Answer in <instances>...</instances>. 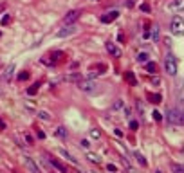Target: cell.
Wrapping results in <instances>:
<instances>
[{
  "label": "cell",
  "instance_id": "44dd1931",
  "mask_svg": "<svg viewBox=\"0 0 184 173\" xmlns=\"http://www.w3.org/2000/svg\"><path fill=\"white\" fill-rule=\"evenodd\" d=\"M38 86H40V85H38V83H34V85L31 86V89L27 90V94H31V96H33V94H36V90H38Z\"/></svg>",
  "mask_w": 184,
  "mask_h": 173
},
{
  "label": "cell",
  "instance_id": "5bb4252c",
  "mask_svg": "<svg viewBox=\"0 0 184 173\" xmlns=\"http://www.w3.org/2000/svg\"><path fill=\"white\" fill-rule=\"evenodd\" d=\"M87 159H88L90 162H94V164H99V161H101L96 153H92V151H88V153H87Z\"/></svg>",
  "mask_w": 184,
  "mask_h": 173
},
{
  "label": "cell",
  "instance_id": "d6986e66",
  "mask_svg": "<svg viewBox=\"0 0 184 173\" xmlns=\"http://www.w3.org/2000/svg\"><path fill=\"white\" fill-rule=\"evenodd\" d=\"M148 99H152V103H159V101H161V96H155V94H148Z\"/></svg>",
  "mask_w": 184,
  "mask_h": 173
},
{
  "label": "cell",
  "instance_id": "9c48e42d",
  "mask_svg": "<svg viewBox=\"0 0 184 173\" xmlns=\"http://www.w3.org/2000/svg\"><path fill=\"white\" fill-rule=\"evenodd\" d=\"M107 51H108L112 56H116V58H119V56H121V49H119V47H116L114 43H107Z\"/></svg>",
  "mask_w": 184,
  "mask_h": 173
},
{
  "label": "cell",
  "instance_id": "7c38bea8",
  "mask_svg": "<svg viewBox=\"0 0 184 173\" xmlns=\"http://www.w3.org/2000/svg\"><path fill=\"white\" fill-rule=\"evenodd\" d=\"M49 162H51V164H53V166H54L56 169H60L61 173H65V171H67V168H65V166H63V164H61L60 161H56V159H49Z\"/></svg>",
  "mask_w": 184,
  "mask_h": 173
},
{
  "label": "cell",
  "instance_id": "6da1fadb",
  "mask_svg": "<svg viewBox=\"0 0 184 173\" xmlns=\"http://www.w3.org/2000/svg\"><path fill=\"white\" fill-rule=\"evenodd\" d=\"M80 85V89L83 90V92H98L99 90V86H98V83L94 81V79H85V81H80L78 83Z\"/></svg>",
  "mask_w": 184,
  "mask_h": 173
},
{
  "label": "cell",
  "instance_id": "ffe728a7",
  "mask_svg": "<svg viewBox=\"0 0 184 173\" xmlns=\"http://www.w3.org/2000/svg\"><path fill=\"white\" fill-rule=\"evenodd\" d=\"M90 135L94 137V139H99V135H101V134H99V130H96V128H92V130H90Z\"/></svg>",
  "mask_w": 184,
  "mask_h": 173
},
{
  "label": "cell",
  "instance_id": "f546056e",
  "mask_svg": "<svg viewBox=\"0 0 184 173\" xmlns=\"http://www.w3.org/2000/svg\"><path fill=\"white\" fill-rule=\"evenodd\" d=\"M130 126H132V130H137V123H135V121H132Z\"/></svg>",
  "mask_w": 184,
  "mask_h": 173
},
{
  "label": "cell",
  "instance_id": "cb8c5ba5",
  "mask_svg": "<svg viewBox=\"0 0 184 173\" xmlns=\"http://www.w3.org/2000/svg\"><path fill=\"white\" fill-rule=\"evenodd\" d=\"M38 116H40V119H45V121H49V114H47V112H40Z\"/></svg>",
  "mask_w": 184,
  "mask_h": 173
},
{
  "label": "cell",
  "instance_id": "ac0fdd59",
  "mask_svg": "<svg viewBox=\"0 0 184 173\" xmlns=\"http://www.w3.org/2000/svg\"><path fill=\"white\" fill-rule=\"evenodd\" d=\"M9 22H11V16H9V15H4L2 20H0V24H2V25H7Z\"/></svg>",
  "mask_w": 184,
  "mask_h": 173
},
{
  "label": "cell",
  "instance_id": "2e32d148",
  "mask_svg": "<svg viewBox=\"0 0 184 173\" xmlns=\"http://www.w3.org/2000/svg\"><path fill=\"white\" fill-rule=\"evenodd\" d=\"M148 60V54L146 52H139V54H137V61H139V63H145Z\"/></svg>",
  "mask_w": 184,
  "mask_h": 173
},
{
  "label": "cell",
  "instance_id": "4dcf8cb0",
  "mask_svg": "<svg viewBox=\"0 0 184 173\" xmlns=\"http://www.w3.org/2000/svg\"><path fill=\"white\" fill-rule=\"evenodd\" d=\"M0 128H6V124H4V121H0Z\"/></svg>",
  "mask_w": 184,
  "mask_h": 173
},
{
  "label": "cell",
  "instance_id": "52a82bcc",
  "mask_svg": "<svg viewBox=\"0 0 184 173\" xmlns=\"http://www.w3.org/2000/svg\"><path fill=\"white\" fill-rule=\"evenodd\" d=\"M78 16H80V11H71V13H67L65 15V18H63V22L69 25V24H74V22L78 20Z\"/></svg>",
  "mask_w": 184,
  "mask_h": 173
},
{
  "label": "cell",
  "instance_id": "83f0119b",
  "mask_svg": "<svg viewBox=\"0 0 184 173\" xmlns=\"http://www.w3.org/2000/svg\"><path fill=\"white\" fill-rule=\"evenodd\" d=\"M80 144H81V148H85V150H87V148L90 146V144H88V141H85V139H83V141H81Z\"/></svg>",
  "mask_w": 184,
  "mask_h": 173
},
{
  "label": "cell",
  "instance_id": "5b68a950",
  "mask_svg": "<svg viewBox=\"0 0 184 173\" xmlns=\"http://www.w3.org/2000/svg\"><path fill=\"white\" fill-rule=\"evenodd\" d=\"M172 31H173L177 36L182 34V18H180V15H177V16L172 20Z\"/></svg>",
  "mask_w": 184,
  "mask_h": 173
},
{
  "label": "cell",
  "instance_id": "4fadbf2b",
  "mask_svg": "<svg viewBox=\"0 0 184 173\" xmlns=\"http://www.w3.org/2000/svg\"><path fill=\"white\" fill-rule=\"evenodd\" d=\"M58 153H60V155H63L65 159H69V161H71V162H76V159H74V157H72L71 153H69V151H67V150H63V148H60V150H58Z\"/></svg>",
  "mask_w": 184,
  "mask_h": 173
},
{
  "label": "cell",
  "instance_id": "4316f807",
  "mask_svg": "<svg viewBox=\"0 0 184 173\" xmlns=\"http://www.w3.org/2000/svg\"><path fill=\"white\" fill-rule=\"evenodd\" d=\"M153 119H155V121H161V119H163V116H161L159 112H153Z\"/></svg>",
  "mask_w": 184,
  "mask_h": 173
},
{
  "label": "cell",
  "instance_id": "30bf717a",
  "mask_svg": "<svg viewBox=\"0 0 184 173\" xmlns=\"http://www.w3.org/2000/svg\"><path fill=\"white\" fill-rule=\"evenodd\" d=\"M67 81H72V83H80L81 81V74L80 72H71V74H67L65 76Z\"/></svg>",
  "mask_w": 184,
  "mask_h": 173
},
{
  "label": "cell",
  "instance_id": "3957f363",
  "mask_svg": "<svg viewBox=\"0 0 184 173\" xmlns=\"http://www.w3.org/2000/svg\"><path fill=\"white\" fill-rule=\"evenodd\" d=\"M164 71L170 74V76H175L177 74V63H175V58L172 54H168L164 58Z\"/></svg>",
  "mask_w": 184,
  "mask_h": 173
},
{
  "label": "cell",
  "instance_id": "1f68e13d",
  "mask_svg": "<svg viewBox=\"0 0 184 173\" xmlns=\"http://www.w3.org/2000/svg\"><path fill=\"white\" fill-rule=\"evenodd\" d=\"M157 173H161V171H157Z\"/></svg>",
  "mask_w": 184,
  "mask_h": 173
},
{
  "label": "cell",
  "instance_id": "7a4b0ae2",
  "mask_svg": "<svg viewBox=\"0 0 184 173\" xmlns=\"http://www.w3.org/2000/svg\"><path fill=\"white\" fill-rule=\"evenodd\" d=\"M166 119H168L170 124H182V112L179 110V108H170Z\"/></svg>",
  "mask_w": 184,
  "mask_h": 173
},
{
  "label": "cell",
  "instance_id": "ba28073f",
  "mask_svg": "<svg viewBox=\"0 0 184 173\" xmlns=\"http://www.w3.org/2000/svg\"><path fill=\"white\" fill-rule=\"evenodd\" d=\"M118 16H119V11H108L107 15H103V16H101V22H103V24H108V22L116 20Z\"/></svg>",
  "mask_w": 184,
  "mask_h": 173
},
{
  "label": "cell",
  "instance_id": "f1b7e54d",
  "mask_svg": "<svg viewBox=\"0 0 184 173\" xmlns=\"http://www.w3.org/2000/svg\"><path fill=\"white\" fill-rule=\"evenodd\" d=\"M107 169H108V171H116V166H114V164H108Z\"/></svg>",
  "mask_w": 184,
  "mask_h": 173
},
{
  "label": "cell",
  "instance_id": "603a6c76",
  "mask_svg": "<svg viewBox=\"0 0 184 173\" xmlns=\"http://www.w3.org/2000/svg\"><path fill=\"white\" fill-rule=\"evenodd\" d=\"M146 69H148V72H155V63H148Z\"/></svg>",
  "mask_w": 184,
  "mask_h": 173
},
{
  "label": "cell",
  "instance_id": "277c9868",
  "mask_svg": "<svg viewBox=\"0 0 184 173\" xmlns=\"http://www.w3.org/2000/svg\"><path fill=\"white\" fill-rule=\"evenodd\" d=\"M76 25L74 24H69V25H65L63 29H60L58 33H56V38H67V36H71V34H74L76 33Z\"/></svg>",
  "mask_w": 184,
  "mask_h": 173
},
{
  "label": "cell",
  "instance_id": "7402d4cb",
  "mask_svg": "<svg viewBox=\"0 0 184 173\" xmlns=\"http://www.w3.org/2000/svg\"><path fill=\"white\" fill-rule=\"evenodd\" d=\"M172 168H173V171H175V173H182V166H180V164H173Z\"/></svg>",
  "mask_w": 184,
  "mask_h": 173
},
{
  "label": "cell",
  "instance_id": "e0dca14e",
  "mask_svg": "<svg viewBox=\"0 0 184 173\" xmlns=\"http://www.w3.org/2000/svg\"><path fill=\"white\" fill-rule=\"evenodd\" d=\"M54 134H56L58 137H67V132H65V128H63V126H60V128L56 130V132H54Z\"/></svg>",
  "mask_w": 184,
  "mask_h": 173
},
{
  "label": "cell",
  "instance_id": "d4e9b609",
  "mask_svg": "<svg viewBox=\"0 0 184 173\" xmlns=\"http://www.w3.org/2000/svg\"><path fill=\"white\" fill-rule=\"evenodd\" d=\"M180 6H182V2H177V4H170L168 7H170V9H177V7H180Z\"/></svg>",
  "mask_w": 184,
  "mask_h": 173
},
{
  "label": "cell",
  "instance_id": "9a60e30c",
  "mask_svg": "<svg viewBox=\"0 0 184 173\" xmlns=\"http://www.w3.org/2000/svg\"><path fill=\"white\" fill-rule=\"evenodd\" d=\"M135 159H137V162H139L141 166H146V159L143 157V153H141V151H135Z\"/></svg>",
  "mask_w": 184,
  "mask_h": 173
},
{
  "label": "cell",
  "instance_id": "8992f818",
  "mask_svg": "<svg viewBox=\"0 0 184 173\" xmlns=\"http://www.w3.org/2000/svg\"><path fill=\"white\" fill-rule=\"evenodd\" d=\"M24 164L27 166V169H29L31 173H42V169L36 166V162H34L31 157H26V159H24Z\"/></svg>",
  "mask_w": 184,
  "mask_h": 173
},
{
  "label": "cell",
  "instance_id": "8fae6325",
  "mask_svg": "<svg viewBox=\"0 0 184 173\" xmlns=\"http://www.w3.org/2000/svg\"><path fill=\"white\" fill-rule=\"evenodd\" d=\"M13 72H15V63H13V65H7V69H6V72H4V79L9 81V79L13 78Z\"/></svg>",
  "mask_w": 184,
  "mask_h": 173
},
{
  "label": "cell",
  "instance_id": "484cf974",
  "mask_svg": "<svg viewBox=\"0 0 184 173\" xmlns=\"http://www.w3.org/2000/svg\"><path fill=\"white\" fill-rule=\"evenodd\" d=\"M126 78L132 81V85H135V78H134V74H132V72H128V74H126Z\"/></svg>",
  "mask_w": 184,
  "mask_h": 173
}]
</instances>
